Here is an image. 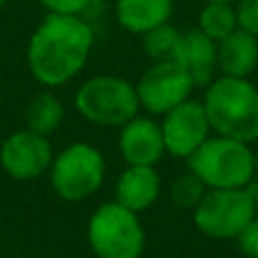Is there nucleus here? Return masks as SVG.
Here are the masks:
<instances>
[{
  "label": "nucleus",
  "instance_id": "nucleus-24",
  "mask_svg": "<svg viewBox=\"0 0 258 258\" xmlns=\"http://www.w3.org/2000/svg\"><path fill=\"white\" fill-rule=\"evenodd\" d=\"M204 3H238V0H204Z\"/></svg>",
  "mask_w": 258,
  "mask_h": 258
},
{
  "label": "nucleus",
  "instance_id": "nucleus-26",
  "mask_svg": "<svg viewBox=\"0 0 258 258\" xmlns=\"http://www.w3.org/2000/svg\"><path fill=\"white\" fill-rule=\"evenodd\" d=\"M5 3H7V0H0V9H3V7H5Z\"/></svg>",
  "mask_w": 258,
  "mask_h": 258
},
{
  "label": "nucleus",
  "instance_id": "nucleus-1",
  "mask_svg": "<svg viewBox=\"0 0 258 258\" xmlns=\"http://www.w3.org/2000/svg\"><path fill=\"white\" fill-rule=\"evenodd\" d=\"M93 27L75 14H48L27 43V68L45 89L68 84L93 50Z\"/></svg>",
  "mask_w": 258,
  "mask_h": 258
},
{
  "label": "nucleus",
  "instance_id": "nucleus-11",
  "mask_svg": "<svg viewBox=\"0 0 258 258\" xmlns=\"http://www.w3.org/2000/svg\"><path fill=\"white\" fill-rule=\"evenodd\" d=\"M118 152L127 165H154L165 156L161 122L147 116H136L120 127Z\"/></svg>",
  "mask_w": 258,
  "mask_h": 258
},
{
  "label": "nucleus",
  "instance_id": "nucleus-15",
  "mask_svg": "<svg viewBox=\"0 0 258 258\" xmlns=\"http://www.w3.org/2000/svg\"><path fill=\"white\" fill-rule=\"evenodd\" d=\"M174 12V0H116V21L122 30L143 36L165 25Z\"/></svg>",
  "mask_w": 258,
  "mask_h": 258
},
{
  "label": "nucleus",
  "instance_id": "nucleus-9",
  "mask_svg": "<svg viewBox=\"0 0 258 258\" xmlns=\"http://www.w3.org/2000/svg\"><path fill=\"white\" fill-rule=\"evenodd\" d=\"M54 152L48 136L30 129L12 132L0 147V168L16 181H34L48 174Z\"/></svg>",
  "mask_w": 258,
  "mask_h": 258
},
{
  "label": "nucleus",
  "instance_id": "nucleus-25",
  "mask_svg": "<svg viewBox=\"0 0 258 258\" xmlns=\"http://www.w3.org/2000/svg\"><path fill=\"white\" fill-rule=\"evenodd\" d=\"M254 168H256V177H258V152H254Z\"/></svg>",
  "mask_w": 258,
  "mask_h": 258
},
{
  "label": "nucleus",
  "instance_id": "nucleus-14",
  "mask_svg": "<svg viewBox=\"0 0 258 258\" xmlns=\"http://www.w3.org/2000/svg\"><path fill=\"white\" fill-rule=\"evenodd\" d=\"M256 66H258V36H254L251 32L238 27L229 36H224L222 41H218L220 75L249 80V75L256 71Z\"/></svg>",
  "mask_w": 258,
  "mask_h": 258
},
{
  "label": "nucleus",
  "instance_id": "nucleus-19",
  "mask_svg": "<svg viewBox=\"0 0 258 258\" xmlns=\"http://www.w3.org/2000/svg\"><path fill=\"white\" fill-rule=\"evenodd\" d=\"M206 190H209V188L204 186V181H202L195 172L186 170V172L179 174L172 181V186H170V200H172V204L177 206V209L190 211L192 213V209L202 202Z\"/></svg>",
  "mask_w": 258,
  "mask_h": 258
},
{
  "label": "nucleus",
  "instance_id": "nucleus-12",
  "mask_svg": "<svg viewBox=\"0 0 258 258\" xmlns=\"http://www.w3.org/2000/svg\"><path fill=\"white\" fill-rule=\"evenodd\" d=\"M172 61L190 75L195 86H209L218 71V43L202 30H188L179 36Z\"/></svg>",
  "mask_w": 258,
  "mask_h": 258
},
{
  "label": "nucleus",
  "instance_id": "nucleus-5",
  "mask_svg": "<svg viewBox=\"0 0 258 258\" xmlns=\"http://www.w3.org/2000/svg\"><path fill=\"white\" fill-rule=\"evenodd\" d=\"M86 240L95 258H141L147 238L138 213L113 200L91 213Z\"/></svg>",
  "mask_w": 258,
  "mask_h": 258
},
{
  "label": "nucleus",
  "instance_id": "nucleus-4",
  "mask_svg": "<svg viewBox=\"0 0 258 258\" xmlns=\"http://www.w3.org/2000/svg\"><path fill=\"white\" fill-rule=\"evenodd\" d=\"M75 109L86 122L98 127H122L138 116L136 84L120 75H95L75 93Z\"/></svg>",
  "mask_w": 258,
  "mask_h": 258
},
{
  "label": "nucleus",
  "instance_id": "nucleus-2",
  "mask_svg": "<svg viewBox=\"0 0 258 258\" xmlns=\"http://www.w3.org/2000/svg\"><path fill=\"white\" fill-rule=\"evenodd\" d=\"M204 111L218 136L258 141V86L245 77L220 75L206 86Z\"/></svg>",
  "mask_w": 258,
  "mask_h": 258
},
{
  "label": "nucleus",
  "instance_id": "nucleus-16",
  "mask_svg": "<svg viewBox=\"0 0 258 258\" xmlns=\"http://www.w3.org/2000/svg\"><path fill=\"white\" fill-rule=\"evenodd\" d=\"M63 122V104L52 91H41L25 107V129L41 136L54 134Z\"/></svg>",
  "mask_w": 258,
  "mask_h": 258
},
{
  "label": "nucleus",
  "instance_id": "nucleus-6",
  "mask_svg": "<svg viewBox=\"0 0 258 258\" xmlns=\"http://www.w3.org/2000/svg\"><path fill=\"white\" fill-rule=\"evenodd\" d=\"M48 177L57 197L66 202H84L102 188L107 161L95 145L77 141L54 154Z\"/></svg>",
  "mask_w": 258,
  "mask_h": 258
},
{
  "label": "nucleus",
  "instance_id": "nucleus-18",
  "mask_svg": "<svg viewBox=\"0 0 258 258\" xmlns=\"http://www.w3.org/2000/svg\"><path fill=\"white\" fill-rule=\"evenodd\" d=\"M179 36H181V32H179L177 27H172L170 23H165V25L154 27V30L145 32V34L141 36L143 50H145V54L152 61H168L174 54Z\"/></svg>",
  "mask_w": 258,
  "mask_h": 258
},
{
  "label": "nucleus",
  "instance_id": "nucleus-7",
  "mask_svg": "<svg viewBox=\"0 0 258 258\" xmlns=\"http://www.w3.org/2000/svg\"><path fill=\"white\" fill-rule=\"evenodd\" d=\"M256 218V197L249 188H209L192 209L197 231L218 240H236Z\"/></svg>",
  "mask_w": 258,
  "mask_h": 258
},
{
  "label": "nucleus",
  "instance_id": "nucleus-23",
  "mask_svg": "<svg viewBox=\"0 0 258 258\" xmlns=\"http://www.w3.org/2000/svg\"><path fill=\"white\" fill-rule=\"evenodd\" d=\"M251 190H254V197H256V218H258V183L256 181L251 183Z\"/></svg>",
  "mask_w": 258,
  "mask_h": 258
},
{
  "label": "nucleus",
  "instance_id": "nucleus-21",
  "mask_svg": "<svg viewBox=\"0 0 258 258\" xmlns=\"http://www.w3.org/2000/svg\"><path fill=\"white\" fill-rule=\"evenodd\" d=\"M238 247L247 258H258V218H254L245 227V231L236 238Z\"/></svg>",
  "mask_w": 258,
  "mask_h": 258
},
{
  "label": "nucleus",
  "instance_id": "nucleus-22",
  "mask_svg": "<svg viewBox=\"0 0 258 258\" xmlns=\"http://www.w3.org/2000/svg\"><path fill=\"white\" fill-rule=\"evenodd\" d=\"M48 14H75L80 16L86 7H89L91 0H39Z\"/></svg>",
  "mask_w": 258,
  "mask_h": 258
},
{
  "label": "nucleus",
  "instance_id": "nucleus-13",
  "mask_svg": "<svg viewBox=\"0 0 258 258\" xmlns=\"http://www.w3.org/2000/svg\"><path fill=\"white\" fill-rule=\"evenodd\" d=\"M161 174L154 165H127L116 179V202L141 215L161 197Z\"/></svg>",
  "mask_w": 258,
  "mask_h": 258
},
{
  "label": "nucleus",
  "instance_id": "nucleus-17",
  "mask_svg": "<svg viewBox=\"0 0 258 258\" xmlns=\"http://www.w3.org/2000/svg\"><path fill=\"white\" fill-rule=\"evenodd\" d=\"M238 12L233 3H204L197 18V30H202L215 43L238 30Z\"/></svg>",
  "mask_w": 258,
  "mask_h": 258
},
{
  "label": "nucleus",
  "instance_id": "nucleus-3",
  "mask_svg": "<svg viewBox=\"0 0 258 258\" xmlns=\"http://www.w3.org/2000/svg\"><path fill=\"white\" fill-rule=\"evenodd\" d=\"M186 163L206 188H249L256 179L254 150L249 143L218 134H213Z\"/></svg>",
  "mask_w": 258,
  "mask_h": 258
},
{
  "label": "nucleus",
  "instance_id": "nucleus-10",
  "mask_svg": "<svg viewBox=\"0 0 258 258\" xmlns=\"http://www.w3.org/2000/svg\"><path fill=\"white\" fill-rule=\"evenodd\" d=\"M161 134L165 143V154L188 161L213 136V129L204 104L190 98L165 113L161 120Z\"/></svg>",
  "mask_w": 258,
  "mask_h": 258
},
{
  "label": "nucleus",
  "instance_id": "nucleus-8",
  "mask_svg": "<svg viewBox=\"0 0 258 258\" xmlns=\"http://www.w3.org/2000/svg\"><path fill=\"white\" fill-rule=\"evenodd\" d=\"M195 89L197 86L190 75L172 59L154 61L136 82L141 109H145L150 116H165L181 102L190 100Z\"/></svg>",
  "mask_w": 258,
  "mask_h": 258
},
{
  "label": "nucleus",
  "instance_id": "nucleus-20",
  "mask_svg": "<svg viewBox=\"0 0 258 258\" xmlns=\"http://www.w3.org/2000/svg\"><path fill=\"white\" fill-rule=\"evenodd\" d=\"M238 25L258 36V0H238Z\"/></svg>",
  "mask_w": 258,
  "mask_h": 258
}]
</instances>
